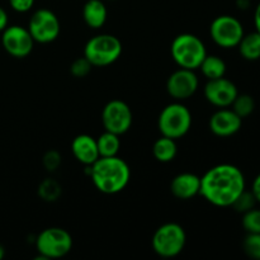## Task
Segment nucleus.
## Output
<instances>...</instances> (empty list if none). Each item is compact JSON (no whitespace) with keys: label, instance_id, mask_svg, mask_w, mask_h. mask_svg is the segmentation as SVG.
<instances>
[{"label":"nucleus","instance_id":"obj_1","mask_svg":"<svg viewBox=\"0 0 260 260\" xmlns=\"http://www.w3.org/2000/svg\"><path fill=\"white\" fill-rule=\"evenodd\" d=\"M244 190L245 177L235 165H216L201 177L200 194L216 207H230Z\"/></svg>","mask_w":260,"mask_h":260},{"label":"nucleus","instance_id":"obj_2","mask_svg":"<svg viewBox=\"0 0 260 260\" xmlns=\"http://www.w3.org/2000/svg\"><path fill=\"white\" fill-rule=\"evenodd\" d=\"M94 187L103 194H117L128 185L131 169L123 159L117 156L98 157L88 167Z\"/></svg>","mask_w":260,"mask_h":260},{"label":"nucleus","instance_id":"obj_3","mask_svg":"<svg viewBox=\"0 0 260 260\" xmlns=\"http://www.w3.org/2000/svg\"><path fill=\"white\" fill-rule=\"evenodd\" d=\"M170 53L179 68L197 70L207 55V50L200 37L192 33H182L173 40Z\"/></svg>","mask_w":260,"mask_h":260},{"label":"nucleus","instance_id":"obj_4","mask_svg":"<svg viewBox=\"0 0 260 260\" xmlns=\"http://www.w3.org/2000/svg\"><path fill=\"white\" fill-rule=\"evenodd\" d=\"M122 42L118 37L108 33H101L86 42L84 57L95 68H106L116 62L122 55Z\"/></svg>","mask_w":260,"mask_h":260},{"label":"nucleus","instance_id":"obj_5","mask_svg":"<svg viewBox=\"0 0 260 260\" xmlns=\"http://www.w3.org/2000/svg\"><path fill=\"white\" fill-rule=\"evenodd\" d=\"M192 127V113L180 102H174L162 108L157 118V128L161 136L179 140Z\"/></svg>","mask_w":260,"mask_h":260},{"label":"nucleus","instance_id":"obj_6","mask_svg":"<svg viewBox=\"0 0 260 260\" xmlns=\"http://www.w3.org/2000/svg\"><path fill=\"white\" fill-rule=\"evenodd\" d=\"M187 234L184 229L175 222H168L156 229L151 239L155 254L161 258H175L184 250Z\"/></svg>","mask_w":260,"mask_h":260},{"label":"nucleus","instance_id":"obj_7","mask_svg":"<svg viewBox=\"0 0 260 260\" xmlns=\"http://www.w3.org/2000/svg\"><path fill=\"white\" fill-rule=\"evenodd\" d=\"M35 245L40 259H60L73 249V238L65 229L48 228L38 234Z\"/></svg>","mask_w":260,"mask_h":260},{"label":"nucleus","instance_id":"obj_8","mask_svg":"<svg viewBox=\"0 0 260 260\" xmlns=\"http://www.w3.org/2000/svg\"><path fill=\"white\" fill-rule=\"evenodd\" d=\"M28 30L36 43H51L60 36L61 24L57 15L50 9H37L28 20Z\"/></svg>","mask_w":260,"mask_h":260},{"label":"nucleus","instance_id":"obj_9","mask_svg":"<svg viewBox=\"0 0 260 260\" xmlns=\"http://www.w3.org/2000/svg\"><path fill=\"white\" fill-rule=\"evenodd\" d=\"M210 35L213 42L222 48L238 47L244 33V27L233 15H220L210 25Z\"/></svg>","mask_w":260,"mask_h":260},{"label":"nucleus","instance_id":"obj_10","mask_svg":"<svg viewBox=\"0 0 260 260\" xmlns=\"http://www.w3.org/2000/svg\"><path fill=\"white\" fill-rule=\"evenodd\" d=\"M134 121L132 111L128 104L119 99H113L104 106L102 111V123L104 131L113 132L122 136L129 131Z\"/></svg>","mask_w":260,"mask_h":260},{"label":"nucleus","instance_id":"obj_11","mask_svg":"<svg viewBox=\"0 0 260 260\" xmlns=\"http://www.w3.org/2000/svg\"><path fill=\"white\" fill-rule=\"evenodd\" d=\"M35 43L28 28L23 25H8L2 32V46L12 57L24 58L29 56Z\"/></svg>","mask_w":260,"mask_h":260},{"label":"nucleus","instance_id":"obj_12","mask_svg":"<svg viewBox=\"0 0 260 260\" xmlns=\"http://www.w3.org/2000/svg\"><path fill=\"white\" fill-rule=\"evenodd\" d=\"M200 85L194 70L179 68L167 80V91L177 102L185 101L196 94Z\"/></svg>","mask_w":260,"mask_h":260},{"label":"nucleus","instance_id":"obj_13","mask_svg":"<svg viewBox=\"0 0 260 260\" xmlns=\"http://www.w3.org/2000/svg\"><path fill=\"white\" fill-rule=\"evenodd\" d=\"M203 94L206 101L212 106L217 108H228L235 101L239 90L233 81L222 76V78L208 80L203 89Z\"/></svg>","mask_w":260,"mask_h":260},{"label":"nucleus","instance_id":"obj_14","mask_svg":"<svg viewBox=\"0 0 260 260\" xmlns=\"http://www.w3.org/2000/svg\"><path fill=\"white\" fill-rule=\"evenodd\" d=\"M243 124V118L238 116L233 109L220 108L211 116L208 127L215 136L230 137L238 134Z\"/></svg>","mask_w":260,"mask_h":260},{"label":"nucleus","instance_id":"obj_15","mask_svg":"<svg viewBox=\"0 0 260 260\" xmlns=\"http://www.w3.org/2000/svg\"><path fill=\"white\" fill-rule=\"evenodd\" d=\"M71 152L80 164L90 167L99 157L96 139L86 134L78 135L71 142Z\"/></svg>","mask_w":260,"mask_h":260},{"label":"nucleus","instance_id":"obj_16","mask_svg":"<svg viewBox=\"0 0 260 260\" xmlns=\"http://www.w3.org/2000/svg\"><path fill=\"white\" fill-rule=\"evenodd\" d=\"M201 178L193 173H180L173 178L170 192L178 200H190L200 194Z\"/></svg>","mask_w":260,"mask_h":260},{"label":"nucleus","instance_id":"obj_17","mask_svg":"<svg viewBox=\"0 0 260 260\" xmlns=\"http://www.w3.org/2000/svg\"><path fill=\"white\" fill-rule=\"evenodd\" d=\"M108 9L103 0H88L83 7V19L91 29H99L107 23Z\"/></svg>","mask_w":260,"mask_h":260},{"label":"nucleus","instance_id":"obj_18","mask_svg":"<svg viewBox=\"0 0 260 260\" xmlns=\"http://www.w3.org/2000/svg\"><path fill=\"white\" fill-rule=\"evenodd\" d=\"M178 154L177 140L161 136L152 145V155L159 162H170Z\"/></svg>","mask_w":260,"mask_h":260},{"label":"nucleus","instance_id":"obj_19","mask_svg":"<svg viewBox=\"0 0 260 260\" xmlns=\"http://www.w3.org/2000/svg\"><path fill=\"white\" fill-rule=\"evenodd\" d=\"M241 57L248 61H256L260 58V35L251 32L244 35L238 45Z\"/></svg>","mask_w":260,"mask_h":260},{"label":"nucleus","instance_id":"obj_20","mask_svg":"<svg viewBox=\"0 0 260 260\" xmlns=\"http://www.w3.org/2000/svg\"><path fill=\"white\" fill-rule=\"evenodd\" d=\"M201 73L203 74L207 80H213L225 76L226 74V62L217 55H206L203 61L200 65Z\"/></svg>","mask_w":260,"mask_h":260},{"label":"nucleus","instance_id":"obj_21","mask_svg":"<svg viewBox=\"0 0 260 260\" xmlns=\"http://www.w3.org/2000/svg\"><path fill=\"white\" fill-rule=\"evenodd\" d=\"M96 146H98L99 157L117 156L121 149V140L118 135L113 132L104 131L101 136L96 139Z\"/></svg>","mask_w":260,"mask_h":260},{"label":"nucleus","instance_id":"obj_22","mask_svg":"<svg viewBox=\"0 0 260 260\" xmlns=\"http://www.w3.org/2000/svg\"><path fill=\"white\" fill-rule=\"evenodd\" d=\"M233 111L238 114L240 118H246L250 116L255 109V101L249 94H238L235 101L231 104Z\"/></svg>","mask_w":260,"mask_h":260},{"label":"nucleus","instance_id":"obj_23","mask_svg":"<svg viewBox=\"0 0 260 260\" xmlns=\"http://www.w3.org/2000/svg\"><path fill=\"white\" fill-rule=\"evenodd\" d=\"M38 196L46 202H55L61 196V185L53 179H45L38 187Z\"/></svg>","mask_w":260,"mask_h":260},{"label":"nucleus","instance_id":"obj_24","mask_svg":"<svg viewBox=\"0 0 260 260\" xmlns=\"http://www.w3.org/2000/svg\"><path fill=\"white\" fill-rule=\"evenodd\" d=\"M241 223L248 234H260V210L254 207L244 212Z\"/></svg>","mask_w":260,"mask_h":260},{"label":"nucleus","instance_id":"obj_25","mask_svg":"<svg viewBox=\"0 0 260 260\" xmlns=\"http://www.w3.org/2000/svg\"><path fill=\"white\" fill-rule=\"evenodd\" d=\"M243 246L246 255L254 259H260V234H248Z\"/></svg>","mask_w":260,"mask_h":260},{"label":"nucleus","instance_id":"obj_26","mask_svg":"<svg viewBox=\"0 0 260 260\" xmlns=\"http://www.w3.org/2000/svg\"><path fill=\"white\" fill-rule=\"evenodd\" d=\"M255 203H256V200H255V197H254L253 193L246 192V189H245L240 196H239L238 200L234 202L233 207L235 208L238 212L244 213V212H246V211L254 208Z\"/></svg>","mask_w":260,"mask_h":260},{"label":"nucleus","instance_id":"obj_27","mask_svg":"<svg viewBox=\"0 0 260 260\" xmlns=\"http://www.w3.org/2000/svg\"><path fill=\"white\" fill-rule=\"evenodd\" d=\"M91 63L86 60L85 57H79L71 63L70 66V73L71 75L75 76V78H85L89 73L91 71Z\"/></svg>","mask_w":260,"mask_h":260},{"label":"nucleus","instance_id":"obj_28","mask_svg":"<svg viewBox=\"0 0 260 260\" xmlns=\"http://www.w3.org/2000/svg\"><path fill=\"white\" fill-rule=\"evenodd\" d=\"M42 161L46 170H48V172H55L61 164V155L56 150H50V151H47L45 154Z\"/></svg>","mask_w":260,"mask_h":260},{"label":"nucleus","instance_id":"obj_29","mask_svg":"<svg viewBox=\"0 0 260 260\" xmlns=\"http://www.w3.org/2000/svg\"><path fill=\"white\" fill-rule=\"evenodd\" d=\"M10 8L17 13H27L35 5L36 0H8Z\"/></svg>","mask_w":260,"mask_h":260},{"label":"nucleus","instance_id":"obj_30","mask_svg":"<svg viewBox=\"0 0 260 260\" xmlns=\"http://www.w3.org/2000/svg\"><path fill=\"white\" fill-rule=\"evenodd\" d=\"M9 25V17H8L7 10L0 7V33Z\"/></svg>","mask_w":260,"mask_h":260},{"label":"nucleus","instance_id":"obj_31","mask_svg":"<svg viewBox=\"0 0 260 260\" xmlns=\"http://www.w3.org/2000/svg\"><path fill=\"white\" fill-rule=\"evenodd\" d=\"M251 193L255 197L256 202L260 203V174L256 175L255 179H254L253 185H251Z\"/></svg>","mask_w":260,"mask_h":260},{"label":"nucleus","instance_id":"obj_32","mask_svg":"<svg viewBox=\"0 0 260 260\" xmlns=\"http://www.w3.org/2000/svg\"><path fill=\"white\" fill-rule=\"evenodd\" d=\"M254 24H255V30L260 35V2L256 5L255 13H254Z\"/></svg>","mask_w":260,"mask_h":260},{"label":"nucleus","instance_id":"obj_33","mask_svg":"<svg viewBox=\"0 0 260 260\" xmlns=\"http://www.w3.org/2000/svg\"><path fill=\"white\" fill-rule=\"evenodd\" d=\"M249 5H250V2L249 0H238V7L240 9H248Z\"/></svg>","mask_w":260,"mask_h":260},{"label":"nucleus","instance_id":"obj_34","mask_svg":"<svg viewBox=\"0 0 260 260\" xmlns=\"http://www.w3.org/2000/svg\"><path fill=\"white\" fill-rule=\"evenodd\" d=\"M4 256H5V249H4V246L0 245V260L4 258Z\"/></svg>","mask_w":260,"mask_h":260}]
</instances>
